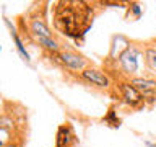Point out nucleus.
<instances>
[{"mask_svg":"<svg viewBox=\"0 0 156 147\" xmlns=\"http://www.w3.org/2000/svg\"><path fill=\"white\" fill-rule=\"evenodd\" d=\"M94 18V7L83 0H60L54 3L52 21L60 34L73 39L85 36Z\"/></svg>","mask_w":156,"mask_h":147,"instance_id":"f257e3e1","label":"nucleus"},{"mask_svg":"<svg viewBox=\"0 0 156 147\" xmlns=\"http://www.w3.org/2000/svg\"><path fill=\"white\" fill-rule=\"evenodd\" d=\"M54 61V64L58 67H62L65 72H83L85 69L91 67L93 64L88 57L80 54L75 49H63L58 54H46Z\"/></svg>","mask_w":156,"mask_h":147,"instance_id":"f03ea898","label":"nucleus"},{"mask_svg":"<svg viewBox=\"0 0 156 147\" xmlns=\"http://www.w3.org/2000/svg\"><path fill=\"white\" fill-rule=\"evenodd\" d=\"M112 83H114L115 90H117V95H119L120 101L124 103L125 106H129L130 110H141V108H145V100H143V95L136 90V88L130 83V80L124 75H117V78H114L112 80Z\"/></svg>","mask_w":156,"mask_h":147,"instance_id":"7ed1b4c3","label":"nucleus"},{"mask_svg":"<svg viewBox=\"0 0 156 147\" xmlns=\"http://www.w3.org/2000/svg\"><path fill=\"white\" fill-rule=\"evenodd\" d=\"M141 52H143V49H140L133 41H132V44L122 52L119 61H117L115 66H112V67L115 69V72H119L120 75H124L127 78L135 77L136 70H138V57H140Z\"/></svg>","mask_w":156,"mask_h":147,"instance_id":"20e7f679","label":"nucleus"},{"mask_svg":"<svg viewBox=\"0 0 156 147\" xmlns=\"http://www.w3.org/2000/svg\"><path fill=\"white\" fill-rule=\"evenodd\" d=\"M80 80H83L88 85H93L94 88H99V90H111L112 85H114L111 75L106 72V69H101L96 66L85 69L80 74Z\"/></svg>","mask_w":156,"mask_h":147,"instance_id":"39448f33","label":"nucleus"},{"mask_svg":"<svg viewBox=\"0 0 156 147\" xmlns=\"http://www.w3.org/2000/svg\"><path fill=\"white\" fill-rule=\"evenodd\" d=\"M130 44H132L130 39H127L125 36H122V34H115V36H112L111 51H109V56H107V62L112 64V66H115V62L119 61V57L122 56V52H124Z\"/></svg>","mask_w":156,"mask_h":147,"instance_id":"423d86ee","label":"nucleus"},{"mask_svg":"<svg viewBox=\"0 0 156 147\" xmlns=\"http://www.w3.org/2000/svg\"><path fill=\"white\" fill-rule=\"evenodd\" d=\"M76 137L75 131L70 123H63L57 129V137H55V147H75Z\"/></svg>","mask_w":156,"mask_h":147,"instance_id":"0eeeda50","label":"nucleus"},{"mask_svg":"<svg viewBox=\"0 0 156 147\" xmlns=\"http://www.w3.org/2000/svg\"><path fill=\"white\" fill-rule=\"evenodd\" d=\"M5 24L10 28V34H12V39L15 41V46H16V51L20 52V56H21V59L26 64H29L31 66V57H29V52L26 51V47H24V43H23V39L20 38V34H18V29H15L12 26V23H10V20H5Z\"/></svg>","mask_w":156,"mask_h":147,"instance_id":"6e6552de","label":"nucleus"},{"mask_svg":"<svg viewBox=\"0 0 156 147\" xmlns=\"http://www.w3.org/2000/svg\"><path fill=\"white\" fill-rule=\"evenodd\" d=\"M130 83L133 85L140 93H146V92H153L156 90V78H150V77H132L129 78Z\"/></svg>","mask_w":156,"mask_h":147,"instance_id":"1a4fd4ad","label":"nucleus"},{"mask_svg":"<svg viewBox=\"0 0 156 147\" xmlns=\"http://www.w3.org/2000/svg\"><path fill=\"white\" fill-rule=\"evenodd\" d=\"M145 66L151 74H156V43H146L143 47Z\"/></svg>","mask_w":156,"mask_h":147,"instance_id":"9d476101","label":"nucleus"},{"mask_svg":"<svg viewBox=\"0 0 156 147\" xmlns=\"http://www.w3.org/2000/svg\"><path fill=\"white\" fill-rule=\"evenodd\" d=\"M102 123H106V124L109 126V127H120L122 121H120V118L117 116V111H115V105L109 106V110H107L106 116L102 118Z\"/></svg>","mask_w":156,"mask_h":147,"instance_id":"9b49d317","label":"nucleus"},{"mask_svg":"<svg viewBox=\"0 0 156 147\" xmlns=\"http://www.w3.org/2000/svg\"><path fill=\"white\" fill-rule=\"evenodd\" d=\"M125 8H127V18H132L133 17L135 20H138L141 17V7H140V3H136V2H129L125 5Z\"/></svg>","mask_w":156,"mask_h":147,"instance_id":"f8f14e48","label":"nucleus"},{"mask_svg":"<svg viewBox=\"0 0 156 147\" xmlns=\"http://www.w3.org/2000/svg\"><path fill=\"white\" fill-rule=\"evenodd\" d=\"M143 95V100H145V105L146 106H154L156 105V90L153 92H146V93H141Z\"/></svg>","mask_w":156,"mask_h":147,"instance_id":"ddd939ff","label":"nucleus"},{"mask_svg":"<svg viewBox=\"0 0 156 147\" xmlns=\"http://www.w3.org/2000/svg\"><path fill=\"white\" fill-rule=\"evenodd\" d=\"M98 5H102V7H124L127 3L122 2H109V0H102V2H98Z\"/></svg>","mask_w":156,"mask_h":147,"instance_id":"4468645a","label":"nucleus"},{"mask_svg":"<svg viewBox=\"0 0 156 147\" xmlns=\"http://www.w3.org/2000/svg\"><path fill=\"white\" fill-rule=\"evenodd\" d=\"M23 145H24V139H16V141H12L2 147H23Z\"/></svg>","mask_w":156,"mask_h":147,"instance_id":"2eb2a0df","label":"nucleus"}]
</instances>
